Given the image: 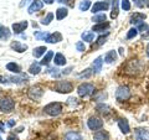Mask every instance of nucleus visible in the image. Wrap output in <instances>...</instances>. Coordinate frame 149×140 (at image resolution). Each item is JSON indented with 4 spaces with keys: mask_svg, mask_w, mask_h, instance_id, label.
Listing matches in <instances>:
<instances>
[{
    "mask_svg": "<svg viewBox=\"0 0 149 140\" xmlns=\"http://www.w3.org/2000/svg\"><path fill=\"white\" fill-rule=\"evenodd\" d=\"M65 140H82V137L77 132H68L65 135Z\"/></svg>",
    "mask_w": 149,
    "mask_h": 140,
    "instance_id": "obj_20",
    "label": "nucleus"
},
{
    "mask_svg": "<svg viewBox=\"0 0 149 140\" xmlns=\"http://www.w3.org/2000/svg\"><path fill=\"white\" fill-rule=\"evenodd\" d=\"M42 6H44V3L41 0H34L29 8V14H34L35 11H39L40 9H42Z\"/></svg>",
    "mask_w": 149,
    "mask_h": 140,
    "instance_id": "obj_13",
    "label": "nucleus"
},
{
    "mask_svg": "<svg viewBox=\"0 0 149 140\" xmlns=\"http://www.w3.org/2000/svg\"><path fill=\"white\" fill-rule=\"evenodd\" d=\"M118 127L120 129V132L123 134H128L130 132V128H129V124L125 119H119L118 120Z\"/></svg>",
    "mask_w": 149,
    "mask_h": 140,
    "instance_id": "obj_17",
    "label": "nucleus"
},
{
    "mask_svg": "<svg viewBox=\"0 0 149 140\" xmlns=\"http://www.w3.org/2000/svg\"><path fill=\"white\" fill-rule=\"evenodd\" d=\"M11 49L14 51H16V52L19 53H21V52H24V51L27 50V46L26 45H22L21 42H19V41H14V42H11Z\"/></svg>",
    "mask_w": 149,
    "mask_h": 140,
    "instance_id": "obj_16",
    "label": "nucleus"
},
{
    "mask_svg": "<svg viewBox=\"0 0 149 140\" xmlns=\"http://www.w3.org/2000/svg\"><path fill=\"white\" fill-rule=\"evenodd\" d=\"M136 139L137 140H149V132L146 129H141V128L136 129Z\"/></svg>",
    "mask_w": 149,
    "mask_h": 140,
    "instance_id": "obj_11",
    "label": "nucleus"
},
{
    "mask_svg": "<svg viewBox=\"0 0 149 140\" xmlns=\"http://www.w3.org/2000/svg\"><path fill=\"white\" fill-rule=\"evenodd\" d=\"M147 56L149 57V44H148V46H147Z\"/></svg>",
    "mask_w": 149,
    "mask_h": 140,
    "instance_id": "obj_53",
    "label": "nucleus"
},
{
    "mask_svg": "<svg viewBox=\"0 0 149 140\" xmlns=\"http://www.w3.org/2000/svg\"><path fill=\"white\" fill-rule=\"evenodd\" d=\"M116 60H117V53H116V51H109V52H107L106 56H104V61L106 63H113Z\"/></svg>",
    "mask_w": 149,
    "mask_h": 140,
    "instance_id": "obj_19",
    "label": "nucleus"
},
{
    "mask_svg": "<svg viewBox=\"0 0 149 140\" xmlns=\"http://www.w3.org/2000/svg\"><path fill=\"white\" fill-rule=\"evenodd\" d=\"M8 140H19V139L15 137V135H9V137H8Z\"/></svg>",
    "mask_w": 149,
    "mask_h": 140,
    "instance_id": "obj_48",
    "label": "nucleus"
},
{
    "mask_svg": "<svg viewBox=\"0 0 149 140\" xmlns=\"http://www.w3.org/2000/svg\"><path fill=\"white\" fill-rule=\"evenodd\" d=\"M122 8H123V10H125V11L130 10V3H129V0H122Z\"/></svg>",
    "mask_w": 149,
    "mask_h": 140,
    "instance_id": "obj_39",
    "label": "nucleus"
},
{
    "mask_svg": "<svg viewBox=\"0 0 149 140\" xmlns=\"http://www.w3.org/2000/svg\"><path fill=\"white\" fill-rule=\"evenodd\" d=\"M148 30H149V26L147 24H141V25L138 26V31L143 32V34H144V32H147Z\"/></svg>",
    "mask_w": 149,
    "mask_h": 140,
    "instance_id": "obj_42",
    "label": "nucleus"
},
{
    "mask_svg": "<svg viewBox=\"0 0 149 140\" xmlns=\"http://www.w3.org/2000/svg\"><path fill=\"white\" fill-rule=\"evenodd\" d=\"M90 6H91V1L90 0H83V1H81L80 3V10L81 11H87L88 9H90Z\"/></svg>",
    "mask_w": 149,
    "mask_h": 140,
    "instance_id": "obj_32",
    "label": "nucleus"
},
{
    "mask_svg": "<svg viewBox=\"0 0 149 140\" xmlns=\"http://www.w3.org/2000/svg\"><path fill=\"white\" fill-rule=\"evenodd\" d=\"M27 21H21V22H15V24H13V30L15 34H21L22 31H24L26 27H27Z\"/></svg>",
    "mask_w": 149,
    "mask_h": 140,
    "instance_id": "obj_12",
    "label": "nucleus"
},
{
    "mask_svg": "<svg viewBox=\"0 0 149 140\" xmlns=\"http://www.w3.org/2000/svg\"><path fill=\"white\" fill-rule=\"evenodd\" d=\"M87 125L91 130H98L103 127V122L100 118H96V116H91L90 119L87 120Z\"/></svg>",
    "mask_w": 149,
    "mask_h": 140,
    "instance_id": "obj_8",
    "label": "nucleus"
},
{
    "mask_svg": "<svg viewBox=\"0 0 149 140\" xmlns=\"http://www.w3.org/2000/svg\"><path fill=\"white\" fill-rule=\"evenodd\" d=\"M54 62H55V64H57V66H65V64H66V58H65V56L62 53H56Z\"/></svg>",
    "mask_w": 149,
    "mask_h": 140,
    "instance_id": "obj_21",
    "label": "nucleus"
},
{
    "mask_svg": "<svg viewBox=\"0 0 149 140\" xmlns=\"http://www.w3.org/2000/svg\"><path fill=\"white\" fill-rule=\"evenodd\" d=\"M27 3H29V0H22V1L20 3V6L22 8V6H24V5H26V4H27Z\"/></svg>",
    "mask_w": 149,
    "mask_h": 140,
    "instance_id": "obj_49",
    "label": "nucleus"
},
{
    "mask_svg": "<svg viewBox=\"0 0 149 140\" xmlns=\"http://www.w3.org/2000/svg\"><path fill=\"white\" fill-rule=\"evenodd\" d=\"M95 91V86L91 85V83H82V85L78 86L77 88V93L80 97H87L93 93Z\"/></svg>",
    "mask_w": 149,
    "mask_h": 140,
    "instance_id": "obj_4",
    "label": "nucleus"
},
{
    "mask_svg": "<svg viewBox=\"0 0 149 140\" xmlns=\"http://www.w3.org/2000/svg\"><path fill=\"white\" fill-rule=\"evenodd\" d=\"M138 35V29H136V27H132L128 34H127V39H133V37H136Z\"/></svg>",
    "mask_w": 149,
    "mask_h": 140,
    "instance_id": "obj_37",
    "label": "nucleus"
},
{
    "mask_svg": "<svg viewBox=\"0 0 149 140\" xmlns=\"http://www.w3.org/2000/svg\"><path fill=\"white\" fill-rule=\"evenodd\" d=\"M76 49H77V51H80V52H83V51L86 50L85 44H83L82 41H78V42L76 44Z\"/></svg>",
    "mask_w": 149,
    "mask_h": 140,
    "instance_id": "obj_41",
    "label": "nucleus"
},
{
    "mask_svg": "<svg viewBox=\"0 0 149 140\" xmlns=\"http://www.w3.org/2000/svg\"><path fill=\"white\" fill-rule=\"evenodd\" d=\"M109 27V24L108 22H101V24H97V25H95L93 26V31L95 32H102V31H104V30H107Z\"/></svg>",
    "mask_w": 149,
    "mask_h": 140,
    "instance_id": "obj_24",
    "label": "nucleus"
},
{
    "mask_svg": "<svg viewBox=\"0 0 149 140\" xmlns=\"http://www.w3.org/2000/svg\"><path fill=\"white\" fill-rule=\"evenodd\" d=\"M42 94H44V89L40 86L31 87L29 89V92H27V96H29V98L32 99V100H40L41 97H42Z\"/></svg>",
    "mask_w": 149,
    "mask_h": 140,
    "instance_id": "obj_5",
    "label": "nucleus"
},
{
    "mask_svg": "<svg viewBox=\"0 0 149 140\" xmlns=\"http://www.w3.org/2000/svg\"><path fill=\"white\" fill-rule=\"evenodd\" d=\"M46 51H47V49L45 47V46H39V47H36L34 50V52H32V55H34V57H40V56H42Z\"/></svg>",
    "mask_w": 149,
    "mask_h": 140,
    "instance_id": "obj_26",
    "label": "nucleus"
},
{
    "mask_svg": "<svg viewBox=\"0 0 149 140\" xmlns=\"http://www.w3.org/2000/svg\"><path fill=\"white\" fill-rule=\"evenodd\" d=\"M0 130H1V132H5V130H4V124L3 123H0Z\"/></svg>",
    "mask_w": 149,
    "mask_h": 140,
    "instance_id": "obj_52",
    "label": "nucleus"
},
{
    "mask_svg": "<svg viewBox=\"0 0 149 140\" xmlns=\"http://www.w3.org/2000/svg\"><path fill=\"white\" fill-rule=\"evenodd\" d=\"M29 71H30L31 74H39L40 71H41V64L37 63V62H34V63H32L31 66H30Z\"/></svg>",
    "mask_w": 149,
    "mask_h": 140,
    "instance_id": "obj_27",
    "label": "nucleus"
},
{
    "mask_svg": "<svg viewBox=\"0 0 149 140\" xmlns=\"http://www.w3.org/2000/svg\"><path fill=\"white\" fill-rule=\"evenodd\" d=\"M44 110H45V113H47L49 115L56 116L62 112V104L58 103V102H54V103H50V104L46 105L44 108Z\"/></svg>",
    "mask_w": 149,
    "mask_h": 140,
    "instance_id": "obj_2",
    "label": "nucleus"
},
{
    "mask_svg": "<svg viewBox=\"0 0 149 140\" xmlns=\"http://www.w3.org/2000/svg\"><path fill=\"white\" fill-rule=\"evenodd\" d=\"M58 69H56V68H51V69H49V72L52 74V76H58Z\"/></svg>",
    "mask_w": 149,
    "mask_h": 140,
    "instance_id": "obj_44",
    "label": "nucleus"
},
{
    "mask_svg": "<svg viewBox=\"0 0 149 140\" xmlns=\"http://www.w3.org/2000/svg\"><path fill=\"white\" fill-rule=\"evenodd\" d=\"M134 4H136V6L138 8H143L144 5H146V1L147 0H133Z\"/></svg>",
    "mask_w": 149,
    "mask_h": 140,
    "instance_id": "obj_43",
    "label": "nucleus"
},
{
    "mask_svg": "<svg viewBox=\"0 0 149 140\" xmlns=\"http://www.w3.org/2000/svg\"><path fill=\"white\" fill-rule=\"evenodd\" d=\"M68 15V10L66 8H58L57 11H56V19L57 20H62Z\"/></svg>",
    "mask_w": 149,
    "mask_h": 140,
    "instance_id": "obj_22",
    "label": "nucleus"
},
{
    "mask_svg": "<svg viewBox=\"0 0 149 140\" xmlns=\"http://www.w3.org/2000/svg\"><path fill=\"white\" fill-rule=\"evenodd\" d=\"M116 98L117 100L119 102H124V100H128L130 98V91L127 86H120L117 88L116 91Z\"/></svg>",
    "mask_w": 149,
    "mask_h": 140,
    "instance_id": "obj_3",
    "label": "nucleus"
},
{
    "mask_svg": "<svg viewBox=\"0 0 149 140\" xmlns=\"http://www.w3.org/2000/svg\"><path fill=\"white\" fill-rule=\"evenodd\" d=\"M108 36V34H106L103 36H100L98 39H97V46H101V45H103L106 42V37Z\"/></svg>",
    "mask_w": 149,
    "mask_h": 140,
    "instance_id": "obj_40",
    "label": "nucleus"
},
{
    "mask_svg": "<svg viewBox=\"0 0 149 140\" xmlns=\"http://www.w3.org/2000/svg\"><path fill=\"white\" fill-rule=\"evenodd\" d=\"M119 12V0H113L112 1V12H111V17L116 19L118 16Z\"/></svg>",
    "mask_w": 149,
    "mask_h": 140,
    "instance_id": "obj_18",
    "label": "nucleus"
},
{
    "mask_svg": "<svg viewBox=\"0 0 149 140\" xmlns=\"http://www.w3.org/2000/svg\"><path fill=\"white\" fill-rule=\"evenodd\" d=\"M14 125H15V120H9L8 122V127H14Z\"/></svg>",
    "mask_w": 149,
    "mask_h": 140,
    "instance_id": "obj_47",
    "label": "nucleus"
},
{
    "mask_svg": "<svg viewBox=\"0 0 149 140\" xmlns=\"http://www.w3.org/2000/svg\"><path fill=\"white\" fill-rule=\"evenodd\" d=\"M54 57V52L52 51H47V53H46L44 56V58H42V61L40 62V64H44V66H46V64H49L50 61H51V58Z\"/></svg>",
    "mask_w": 149,
    "mask_h": 140,
    "instance_id": "obj_28",
    "label": "nucleus"
},
{
    "mask_svg": "<svg viewBox=\"0 0 149 140\" xmlns=\"http://www.w3.org/2000/svg\"><path fill=\"white\" fill-rule=\"evenodd\" d=\"M0 140H3V139H1V137H0Z\"/></svg>",
    "mask_w": 149,
    "mask_h": 140,
    "instance_id": "obj_55",
    "label": "nucleus"
},
{
    "mask_svg": "<svg viewBox=\"0 0 149 140\" xmlns=\"http://www.w3.org/2000/svg\"><path fill=\"white\" fill-rule=\"evenodd\" d=\"M96 110L97 112H100V113H102V114H108V112H109V107L107 105V104H98L96 107Z\"/></svg>",
    "mask_w": 149,
    "mask_h": 140,
    "instance_id": "obj_30",
    "label": "nucleus"
},
{
    "mask_svg": "<svg viewBox=\"0 0 149 140\" xmlns=\"http://www.w3.org/2000/svg\"><path fill=\"white\" fill-rule=\"evenodd\" d=\"M15 107V103L11 98H3L0 100V110L4 112V113H10V112L14 109Z\"/></svg>",
    "mask_w": 149,
    "mask_h": 140,
    "instance_id": "obj_6",
    "label": "nucleus"
},
{
    "mask_svg": "<svg viewBox=\"0 0 149 140\" xmlns=\"http://www.w3.org/2000/svg\"><path fill=\"white\" fill-rule=\"evenodd\" d=\"M108 3L107 1H97L95 5L92 6V12L93 14H97L98 11H104V10H107L108 9Z\"/></svg>",
    "mask_w": 149,
    "mask_h": 140,
    "instance_id": "obj_10",
    "label": "nucleus"
},
{
    "mask_svg": "<svg viewBox=\"0 0 149 140\" xmlns=\"http://www.w3.org/2000/svg\"><path fill=\"white\" fill-rule=\"evenodd\" d=\"M6 69H8V71L14 72V73H20V72H21L20 66H19V64H16L15 62H9V63L6 64Z\"/></svg>",
    "mask_w": 149,
    "mask_h": 140,
    "instance_id": "obj_23",
    "label": "nucleus"
},
{
    "mask_svg": "<svg viewBox=\"0 0 149 140\" xmlns=\"http://www.w3.org/2000/svg\"><path fill=\"white\" fill-rule=\"evenodd\" d=\"M50 34H47V32H39V31H36L35 32V37L37 40H46L49 37Z\"/></svg>",
    "mask_w": 149,
    "mask_h": 140,
    "instance_id": "obj_36",
    "label": "nucleus"
},
{
    "mask_svg": "<svg viewBox=\"0 0 149 140\" xmlns=\"http://www.w3.org/2000/svg\"><path fill=\"white\" fill-rule=\"evenodd\" d=\"M93 37H95L93 32H83L82 34V40L87 41V42H91V41L93 40Z\"/></svg>",
    "mask_w": 149,
    "mask_h": 140,
    "instance_id": "obj_33",
    "label": "nucleus"
},
{
    "mask_svg": "<svg viewBox=\"0 0 149 140\" xmlns=\"http://www.w3.org/2000/svg\"><path fill=\"white\" fill-rule=\"evenodd\" d=\"M11 82L14 83H25L27 81V77L26 76H21V77H10Z\"/></svg>",
    "mask_w": 149,
    "mask_h": 140,
    "instance_id": "obj_34",
    "label": "nucleus"
},
{
    "mask_svg": "<svg viewBox=\"0 0 149 140\" xmlns=\"http://www.w3.org/2000/svg\"><path fill=\"white\" fill-rule=\"evenodd\" d=\"M54 19V14L52 12H49L47 15H46V17H44L42 19V21H41V24L42 25H49L50 22H51V20Z\"/></svg>",
    "mask_w": 149,
    "mask_h": 140,
    "instance_id": "obj_35",
    "label": "nucleus"
},
{
    "mask_svg": "<svg viewBox=\"0 0 149 140\" xmlns=\"http://www.w3.org/2000/svg\"><path fill=\"white\" fill-rule=\"evenodd\" d=\"M91 76H92V71H91L90 68L85 69V71H83L82 73L78 74V77H80V78H90Z\"/></svg>",
    "mask_w": 149,
    "mask_h": 140,
    "instance_id": "obj_38",
    "label": "nucleus"
},
{
    "mask_svg": "<svg viewBox=\"0 0 149 140\" xmlns=\"http://www.w3.org/2000/svg\"><path fill=\"white\" fill-rule=\"evenodd\" d=\"M146 5L149 8V0H147V1H146Z\"/></svg>",
    "mask_w": 149,
    "mask_h": 140,
    "instance_id": "obj_54",
    "label": "nucleus"
},
{
    "mask_svg": "<svg viewBox=\"0 0 149 140\" xmlns=\"http://www.w3.org/2000/svg\"><path fill=\"white\" fill-rule=\"evenodd\" d=\"M143 64L141 61L138 60H130V61L124 66V73L129 74V76H134V74H138L142 71Z\"/></svg>",
    "mask_w": 149,
    "mask_h": 140,
    "instance_id": "obj_1",
    "label": "nucleus"
},
{
    "mask_svg": "<svg viewBox=\"0 0 149 140\" xmlns=\"http://www.w3.org/2000/svg\"><path fill=\"white\" fill-rule=\"evenodd\" d=\"M71 71H72V68L70 67V68H67V69H63V71H62L61 73H62V74H68V73L71 72Z\"/></svg>",
    "mask_w": 149,
    "mask_h": 140,
    "instance_id": "obj_46",
    "label": "nucleus"
},
{
    "mask_svg": "<svg viewBox=\"0 0 149 140\" xmlns=\"http://www.w3.org/2000/svg\"><path fill=\"white\" fill-rule=\"evenodd\" d=\"M106 14H97V15H95L92 17V21L93 22H97V24H101V22H104L106 21Z\"/></svg>",
    "mask_w": 149,
    "mask_h": 140,
    "instance_id": "obj_29",
    "label": "nucleus"
},
{
    "mask_svg": "<svg viewBox=\"0 0 149 140\" xmlns=\"http://www.w3.org/2000/svg\"><path fill=\"white\" fill-rule=\"evenodd\" d=\"M55 89L60 93H70L72 91V85L67 81H58L55 85Z\"/></svg>",
    "mask_w": 149,
    "mask_h": 140,
    "instance_id": "obj_7",
    "label": "nucleus"
},
{
    "mask_svg": "<svg viewBox=\"0 0 149 140\" xmlns=\"http://www.w3.org/2000/svg\"><path fill=\"white\" fill-rule=\"evenodd\" d=\"M10 37V32H9V30L6 29V27H4L0 25V40L3 39H9Z\"/></svg>",
    "mask_w": 149,
    "mask_h": 140,
    "instance_id": "obj_31",
    "label": "nucleus"
},
{
    "mask_svg": "<svg viewBox=\"0 0 149 140\" xmlns=\"http://www.w3.org/2000/svg\"><path fill=\"white\" fill-rule=\"evenodd\" d=\"M5 82H6V79L4 78L3 76H0V83H5Z\"/></svg>",
    "mask_w": 149,
    "mask_h": 140,
    "instance_id": "obj_50",
    "label": "nucleus"
},
{
    "mask_svg": "<svg viewBox=\"0 0 149 140\" xmlns=\"http://www.w3.org/2000/svg\"><path fill=\"white\" fill-rule=\"evenodd\" d=\"M71 1H73V0H58V3L61 4H71Z\"/></svg>",
    "mask_w": 149,
    "mask_h": 140,
    "instance_id": "obj_45",
    "label": "nucleus"
},
{
    "mask_svg": "<svg viewBox=\"0 0 149 140\" xmlns=\"http://www.w3.org/2000/svg\"><path fill=\"white\" fill-rule=\"evenodd\" d=\"M44 1H45L46 4H52V3H54V0H44Z\"/></svg>",
    "mask_w": 149,
    "mask_h": 140,
    "instance_id": "obj_51",
    "label": "nucleus"
},
{
    "mask_svg": "<svg viewBox=\"0 0 149 140\" xmlns=\"http://www.w3.org/2000/svg\"><path fill=\"white\" fill-rule=\"evenodd\" d=\"M146 14H142V12H134L132 17H130V22L133 25H141L142 22L146 20Z\"/></svg>",
    "mask_w": 149,
    "mask_h": 140,
    "instance_id": "obj_9",
    "label": "nucleus"
},
{
    "mask_svg": "<svg viewBox=\"0 0 149 140\" xmlns=\"http://www.w3.org/2000/svg\"><path fill=\"white\" fill-rule=\"evenodd\" d=\"M46 41L50 44H56V42H60L62 41V35L60 32H54V34H50L49 37L46 39Z\"/></svg>",
    "mask_w": 149,
    "mask_h": 140,
    "instance_id": "obj_14",
    "label": "nucleus"
},
{
    "mask_svg": "<svg viewBox=\"0 0 149 140\" xmlns=\"http://www.w3.org/2000/svg\"><path fill=\"white\" fill-rule=\"evenodd\" d=\"M93 139L95 140H109V135L108 133H106V132H97L95 133V135H93Z\"/></svg>",
    "mask_w": 149,
    "mask_h": 140,
    "instance_id": "obj_25",
    "label": "nucleus"
},
{
    "mask_svg": "<svg viewBox=\"0 0 149 140\" xmlns=\"http://www.w3.org/2000/svg\"><path fill=\"white\" fill-rule=\"evenodd\" d=\"M102 60H103V58L100 56V57H97L95 61L92 62V68H93V72H95V73H100L101 72L102 64H103V61H102Z\"/></svg>",
    "mask_w": 149,
    "mask_h": 140,
    "instance_id": "obj_15",
    "label": "nucleus"
}]
</instances>
